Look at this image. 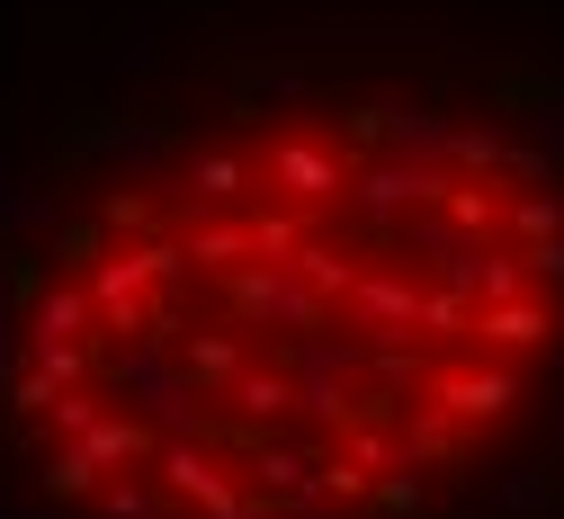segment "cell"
Here are the masks:
<instances>
[{
    "instance_id": "14",
    "label": "cell",
    "mask_w": 564,
    "mask_h": 519,
    "mask_svg": "<svg viewBox=\"0 0 564 519\" xmlns=\"http://www.w3.org/2000/svg\"><path fill=\"white\" fill-rule=\"evenodd\" d=\"M251 251H260V260H296V251H305V215H296V206H260V215H251Z\"/></svg>"
},
{
    "instance_id": "12",
    "label": "cell",
    "mask_w": 564,
    "mask_h": 519,
    "mask_svg": "<svg viewBox=\"0 0 564 519\" xmlns=\"http://www.w3.org/2000/svg\"><path fill=\"white\" fill-rule=\"evenodd\" d=\"M180 358H188V377H197V394H206V386L225 394V386L242 377V340H225V332H188V340H180Z\"/></svg>"
},
{
    "instance_id": "10",
    "label": "cell",
    "mask_w": 564,
    "mask_h": 519,
    "mask_svg": "<svg viewBox=\"0 0 564 519\" xmlns=\"http://www.w3.org/2000/svg\"><path fill=\"white\" fill-rule=\"evenodd\" d=\"M502 126H484V117H457V134H448V171L457 180H502Z\"/></svg>"
},
{
    "instance_id": "6",
    "label": "cell",
    "mask_w": 564,
    "mask_h": 519,
    "mask_svg": "<svg viewBox=\"0 0 564 519\" xmlns=\"http://www.w3.org/2000/svg\"><path fill=\"white\" fill-rule=\"evenodd\" d=\"M484 349H546V332H555V314L538 305V295H502V305H484L475 323H466Z\"/></svg>"
},
{
    "instance_id": "9",
    "label": "cell",
    "mask_w": 564,
    "mask_h": 519,
    "mask_svg": "<svg viewBox=\"0 0 564 519\" xmlns=\"http://www.w3.org/2000/svg\"><path fill=\"white\" fill-rule=\"evenodd\" d=\"M242 180H251V162H242V153H188V162H180V188H188L197 206H234V197H242Z\"/></svg>"
},
{
    "instance_id": "1",
    "label": "cell",
    "mask_w": 564,
    "mask_h": 519,
    "mask_svg": "<svg viewBox=\"0 0 564 519\" xmlns=\"http://www.w3.org/2000/svg\"><path fill=\"white\" fill-rule=\"evenodd\" d=\"M448 188H457L448 162H412V153H377V162L349 171V206H359L368 225H394V215H412V206H440Z\"/></svg>"
},
{
    "instance_id": "4",
    "label": "cell",
    "mask_w": 564,
    "mask_h": 519,
    "mask_svg": "<svg viewBox=\"0 0 564 519\" xmlns=\"http://www.w3.org/2000/svg\"><path fill=\"white\" fill-rule=\"evenodd\" d=\"M162 493H180V501L206 510V501H225V493H234V475L197 448V430H171V448H162Z\"/></svg>"
},
{
    "instance_id": "11",
    "label": "cell",
    "mask_w": 564,
    "mask_h": 519,
    "mask_svg": "<svg viewBox=\"0 0 564 519\" xmlns=\"http://www.w3.org/2000/svg\"><path fill=\"white\" fill-rule=\"evenodd\" d=\"M225 394H234V412H242V421H278V412L296 403V377H288V367H242Z\"/></svg>"
},
{
    "instance_id": "7",
    "label": "cell",
    "mask_w": 564,
    "mask_h": 519,
    "mask_svg": "<svg viewBox=\"0 0 564 519\" xmlns=\"http://www.w3.org/2000/svg\"><path fill=\"white\" fill-rule=\"evenodd\" d=\"M188 260L216 269V278H234V269H251L260 251H251V225H234V215L216 225V215H206V225H188Z\"/></svg>"
},
{
    "instance_id": "8",
    "label": "cell",
    "mask_w": 564,
    "mask_h": 519,
    "mask_svg": "<svg viewBox=\"0 0 564 519\" xmlns=\"http://www.w3.org/2000/svg\"><path fill=\"white\" fill-rule=\"evenodd\" d=\"M502 234H511L520 251H529V242H555V234H564V180H555V188H520V197L502 206Z\"/></svg>"
},
{
    "instance_id": "2",
    "label": "cell",
    "mask_w": 564,
    "mask_h": 519,
    "mask_svg": "<svg viewBox=\"0 0 564 519\" xmlns=\"http://www.w3.org/2000/svg\"><path fill=\"white\" fill-rule=\"evenodd\" d=\"M45 340H99V305H90L82 278L28 295V349H45Z\"/></svg>"
},
{
    "instance_id": "16",
    "label": "cell",
    "mask_w": 564,
    "mask_h": 519,
    "mask_svg": "<svg viewBox=\"0 0 564 519\" xmlns=\"http://www.w3.org/2000/svg\"><path fill=\"white\" fill-rule=\"evenodd\" d=\"M99 519H162V493L153 484H108L99 493Z\"/></svg>"
},
{
    "instance_id": "18",
    "label": "cell",
    "mask_w": 564,
    "mask_h": 519,
    "mask_svg": "<svg viewBox=\"0 0 564 519\" xmlns=\"http://www.w3.org/2000/svg\"><path fill=\"white\" fill-rule=\"evenodd\" d=\"M520 260H529V278H538V286H564V234H555V242H529Z\"/></svg>"
},
{
    "instance_id": "3",
    "label": "cell",
    "mask_w": 564,
    "mask_h": 519,
    "mask_svg": "<svg viewBox=\"0 0 564 519\" xmlns=\"http://www.w3.org/2000/svg\"><path fill=\"white\" fill-rule=\"evenodd\" d=\"M269 180L288 188L296 206H323L332 188H349V162H340V153H323V143H305V134H288V143L269 153Z\"/></svg>"
},
{
    "instance_id": "5",
    "label": "cell",
    "mask_w": 564,
    "mask_h": 519,
    "mask_svg": "<svg viewBox=\"0 0 564 519\" xmlns=\"http://www.w3.org/2000/svg\"><path fill=\"white\" fill-rule=\"evenodd\" d=\"M440 403L457 421H502L520 403V377H511V367H457V377H440Z\"/></svg>"
},
{
    "instance_id": "13",
    "label": "cell",
    "mask_w": 564,
    "mask_h": 519,
    "mask_svg": "<svg viewBox=\"0 0 564 519\" xmlns=\"http://www.w3.org/2000/svg\"><path fill=\"white\" fill-rule=\"evenodd\" d=\"M63 197L54 188H0V234H54Z\"/></svg>"
},
{
    "instance_id": "19",
    "label": "cell",
    "mask_w": 564,
    "mask_h": 519,
    "mask_svg": "<svg viewBox=\"0 0 564 519\" xmlns=\"http://www.w3.org/2000/svg\"><path fill=\"white\" fill-rule=\"evenodd\" d=\"M555 421H564V412H555Z\"/></svg>"
},
{
    "instance_id": "15",
    "label": "cell",
    "mask_w": 564,
    "mask_h": 519,
    "mask_svg": "<svg viewBox=\"0 0 564 519\" xmlns=\"http://www.w3.org/2000/svg\"><path fill=\"white\" fill-rule=\"evenodd\" d=\"M555 501V475L546 466H520L511 484H492V510H546Z\"/></svg>"
},
{
    "instance_id": "17",
    "label": "cell",
    "mask_w": 564,
    "mask_h": 519,
    "mask_svg": "<svg viewBox=\"0 0 564 519\" xmlns=\"http://www.w3.org/2000/svg\"><path fill=\"white\" fill-rule=\"evenodd\" d=\"M529 134H538V143H546V162H555V180H564V90H555V99H538V108H529Z\"/></svg>"
}]
</instances>
